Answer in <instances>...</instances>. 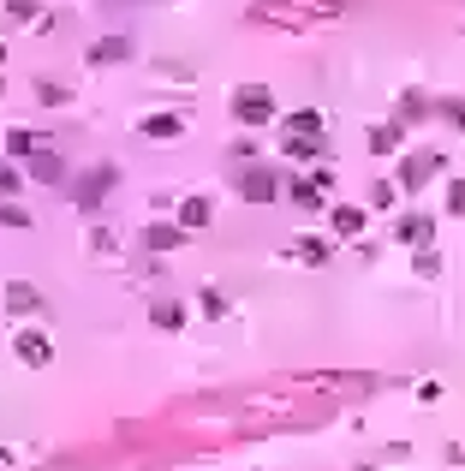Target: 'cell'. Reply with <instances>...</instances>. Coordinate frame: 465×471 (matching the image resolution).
<instances>
[{
	"label": "cell",
	"instance_id": "obj_1",
	"mask_svg": "<svg viewBox=\"0 0 465 471\" xmlns=\"http://www.w3.org/2000/svg\"><path fill=\"white\" fill-rule=\"evenodd\" d=\"M441 173H448V156H441V149H406V156H400L394 186L406 191V197H418V191L430 186V179H441Z\"/></svg>",
	"mask_w": 465,
	"mask_h": 471
},
{
	"label": "cell",
	"instance_id": "obj_2",
	"mask_svg": "<svg viewBox=\"0 0 465 471\" xmlns=\"http://www.w3.org/2000/svg\"><path fill=\"white\" fill-rule=\"evenodd\" d=\"M113 186H120V168H108V161L90 168V173H78V179H72V209H78V215H96L102 197H108Z\"/></svg>",
	"mask_w": 465,
	"mask_h": 471
},
{
	"label": "cell",
	"instance_id": "obj_3",
	"mask_svg": "<svg viewBox=\"0 0 465 471\" xmlns=\"http://www.w3.org/2000/svg\"><path fill=\"white\" fill-rule=\"evenodd\" d=\"M233 191H239L245 203H275L281 197V173L263 168V161H239V168H233Z\"/></svg>",
	"mask_w": 465,
	"mask_h": 471
},
{
	"label": "cell",
	"instance_id": "obj_4",
	"mask_svg": "<svg viewBox=\"0 0 465 471\" xmlns=\"http://www.w3.org/2000/svg\"><path fill=\"white\" fill-rule=\"evenodd\" d=\"M233 120H239V126H268V120H275V90L268 84H239L233 90Z\"/></svg>",
	"mask_w": 465,
	"mask_h": 471
},
{
	"label": "cell",
	"instance_id": "obj_5",
	"mask_svg": "<svg viewBox=\"0 0 465 471\" xmlns=\"http://www.w3.org/2000/svg\"><path fill=\"white\" fill-rule=\"evenodd\" d=\"M13 358L24 364V370H48V364H54V341H48L43 329H18L13 334Z\"/></svg>",
	"mask_w": 465,
	"mask_h": 471
},
{
	"label": "cell",
	"instance_id": "obj_6",
	"mask_svg": "<svg viewBox=\"0 0 465 471\" xmlns=\"http://www.w3.org/2000/svg\"><path fill=\"white\" fill-rule=\"evenodd\" d=\"M394 245H406V251H423V245H436V215L406 209V215L394 221Z\"/></svg>",
	"mask_w": 465,
	"mask_h": 471
},
{
	"label": "cell",
	"instance_id": "obj_7",
	"mask_svg": "<svg viewBox=\"0 0 465 471\" xmlns=\"http://www.w3.org/2000/svg\"><path fill=\"white\" fill-rule=\"evenodd\" d=\"M185 239H191V233H185L179 221H150V227L138 233V245H143V251H150V257H161V251H179Z\"/></svg>",
	"mask_w": 465,
	"mask_h": 471
},
{
	"label": "cell",
	"instance_id": "obj_8",
	"mask_svg": "<svg viewBox=\"0 0 465 471\" xmlns=\"http://www.w3.org/2000/svg\"><path fill=\"white\" fill-rule=\"evenodd\" d=\"M185 126H191L185 114H143V120H138V138H150V143H173V138H185Z\"/></svg>",
	"mask_w": 465,
	"mask_h": 471
},
{
	"label": "cell",
	"instance_id": "obj_9",
	"mask_svg": "<svg viewBox=\"0 0 465 471\" xmlns=\"http://www.w3.org/2000/svg\"><path fill=\"white\" fill-rule=\"evenodd\" d=\"M24 168H30V179H36V186H60V179H66V156H60V149H36Z\"/></svg>",
	"mask_w": 465,
	"mask_h": 471
},
{
	"label": "cell",
	"instance_id": "obj_10",
	"mask_svg": "<svg viewBox=\"0 0 465 471\" xmlns=\"http://www.w3.org/2000/svg\"><path fill=\"white\" fill-rule=\"evenodd\" d=\"M185 233H203L215 221V197H179V215H173Z\"/></svg>",
	"mask_w": 465,
	"mask_h": 471
},
{
	"label": "cell",
	"instance_id": "obj_11",
	"mask_svg": "<svg viewBox=\"0 0 465 471\" xmlns=\"http://www.w3.org/2000/svg\"><path fill=\"white\" fill-rule=\"evenodd\" d=\"M423 120H436V108H430V96L423 90H406L394 108V126H423Z\"/></svg>",
	"mask_w": 465,
	"mask_h": 471
},
{
	"label": "cell",
	"instance_id": "obj_12",
	"mask_svg": "<svg viewBox=\"0 0 465 471\" xmlns=\"http://www.w3.org/2000/svg\"><path fill=\"white\" fill-rule=\"evenodd\" d=\"M281 138H323V114L316 108H293L281 120Z\"/></svg>",
	"mask_w": 465,
	"mask_h": 471
},
{
	"label": "cell",
	"instance_id": "obj_13",
	"mask_svg": "<svg viewBox=\"0 0 465 471\" xmlns=\"http://www.w3.org/2000/svg\"><path fill=\"white\" fill-rule=\"evenodd\" d=\"M286 197H293L305 215H316V209L328 203V197H323V186H316V179H305V173H298V179H286Z\"/></svg>",
	"mask_w": 465,
	"mask_h": 471
},
{
	"label": "cell",
	"instance_id": "obj_14",
	"mask_svg": "<svg viewBox=\"0 0 465 471\" xmlns=\"http://www.w3.org/2000/svg\"><path fill=\"white\" fill-rule=\"evenodd\" d=\"M364 221H370V215L358 209V203H334V239H358Z\"/></svg>",
	"mask_w": 465,
	"mask_h": 471
},
{
	"label": "cell",
	"instance_id": "obj_15",
	"mask_svg": "<svg viewBox=\"0 0 465 471\" xmlns=\"http://www.w3.org/2000/svg\"><path fill=\"white\" fill-rule=\"evenodd\" d=\"M6 311H13V316H30V311H43V293H36V286H30V281H13V286H6Z\"/></svg>",
	"mask_w": 465,
	"mask_h": 471
},
{
	"label": "cell",
	"instance_id": "obj_16",
	"mask_svg": "<svg viewBox=\"0 0 465 471\" xmlns=\"http://www.w3.org/2000/svg\"><path fill=\"white\" fill-rule=\"evenodd\" d=\"M126 54H131V36H102V43L90 48V66H120Z\"/></svg>",
	"mask_w": 465,
	"mask_h": 471
},
{
	"label": "cell",
	"instance_id": "obj_17",
	"mask_svg": "<svg viewBox=\"0 0 465 471\" xmlns=\"http://www.w3.org/2000/svg\"><path fill=\"white\" fill-rule=\"evenodd\" d=\"M6 18H13V24H36V30L54 24V18L43 13V0H6Z\"/></svg>",
	"mask_w": 465,
	"mask_h": 471
},
{
	"label": "cell",
	"instance_id": "obj_18",
	"mask_svg": "<svg viewBox=\"0 0 465 471\" xmlns=\"http://www.w3.org/2000/svg\"><path fill=\"white\" fill-rule=\"evenodd\" d=\"M150 322H155V329H168V334L185 329V304H179V299H155V304H150Z\"/></svg>",
	"mask_w": 465,
	"mask_h": 471
},
{
	"label": "cell",
	"instance_id": "obj_19",
	"mask_svg": "<svg viewBox=\"0 0 465 471\" xmlns=\"http://www.w3.org/2000/svg\"><path fill=\"white\" fill-rule=\"evenodd\" d=\"M400 143H406V126H394V120L370 131V149H376V156H400Z\"/></svg>",
	"mask_w": 465,
	"mask_h": 471
},
{
	"label": "cell",
	"instance_id": "obj_20",
	"mask_svg": "<svg viewBox=\"0 0 465 471\" xmlns=\"http://www.w3.org/2000/svg\"><path fill=\"white\" fill-rule=\"evenodd\" d=\"M293 245H298V251H293L298 263H328V257H334V239H316V233H305V239H293Z\"/></svg>",
	"mask_w": 465,
	"mask_h": 471
},
{
	"label": "cell",
	"instance_id": "obj_21",
	"mask_svg": "<svg viewBox=\"0 0 465 471\" xmlns=\"http://www.w3.org/2000/svg\"><path fill=\"white\" fill-rule=\"evenodd\" d=\"M323 149H328L323 138H281V156H286V161H316Z\"/></svg>",
	"mask_w": 465,
	"mask_h": 471
},
{
	"label": "cell",
	"instance_id": "obj_22",
	"mask_svg": "<svg viewBox=\"0 0 465 471\" xmlns=\"http://www.w3.org/2000/svg\"><path fill=\"white\" fill-rule=\"evenodd\" d=\"M6 156H13V161H30V156H36V131L13 126V131H6Z\"/></svg>",
	"mask_w": 465,
	"mask_h": 471
},
{
	"label": "cell",
	"instance_id": "obj_23",
	"mask_svg": "<svg viewBox=\"0 0 465 471\" xmlns=\"http://www.w3.org/2000/svg\"><path fill=\"white\" fill-rule=\"evenodd\" d=\"M412 269H418V281H436V274H441V251H436V245H423L418 257H412Z\"/></svg>",
	"mask_w": 465,
	"mask_h": 471
},
{
	"label": "cell",
	"instance_id": "obj_24",
	"mask_svg": "<svg viewBox=\"0 0 465 471\" xmlns=\"http://www.w3.org/2000/svg\"><path fill=\"white\" fill-rule=\"evenodd\" d=\"M36 96H43V108H66L72 90H66V84H54V78H36Z\"/></svg>",
	"mask_w": 465,
	"mask_h": 471
},
{
	"label": "cell",
	"instance_id": "obj_25",
	"mask_svg": "<svg viewBox=\"0 0 465 471\" xmlns=\"http://www.w3.org/2000/svg\"><path fill=\"white\" fill-rule=\"evenodd\" d=\"M436 120H448L453 131H465V96H448V101H436Z\"/></svg>",
	"mask_w": 465,
	"mask_h": 471
},
{
	"label": "cell",
	"instance_id": "obj_26",
	"mask_svg": "<svg viewBox=\"0 0 465 471\" xmlns=\"http://www.w3.org/2000/svg\"><path fill=\"white\" fill-rule=\"evenodd\" d=\"M394 203H400L394 179H376V186H370V209H394Z\"/></svg>",
	"mask_w": 465,
	"mask_h": 471
},
{
	"label": "cell",
	"instance_id": "obj_27",
	"mask_svg": "<svg viewBox=\"0 0 465 471\" xmlns=\"http://www.w3.org/2000/svg\"><path fill=\"white\" fill-rule=\"evenodd\" d=\"M0 227H18V233H30L36 221H30V209H18V203H0Z\"/></svg>",
	"mask_w": 465,
	"mask_h": 471
},
{
	"label": "cell",
	"instance_id": "obj_28",
	"mask_svg": "<svg viewBox=\"0 0 465 471\" xmlns=\"http://www.w3.org/2000/svg\"><path fill=\"white\" fill-rule=\"evenodd\" d=\"M198 311H203V316H227V293L203 286V293H198Z\"/></svg>",
	"mask_w": 465,
	"mask_h": 471
},
{
	"label": "cell",
	"instance_id": "obj_29",
	"mask_svg": "<svg viewBox=\"0 0 465 471\" xmlns=\"http://www.w3.org/2000/svg\"><path fill=\"white\" fill-rule=\"evenodd\" d=\"M18 186H24V173L13 161H0V197H18Z\"/></svg>",
	"mask_w": 465,
	"mask_h": 471
},
{
	"label": "cell",
	"instance_id": "obj_30",
	"mask_svg": "<svg viewBox=\"0 0 465 471\" xmlns=\"http://www.w3.org/2000/svg\"><path fill=\"white\" fill-rule=\"evenodd\" d=\"M155 78H173V84H191V66H179V60H155Z\"/></svg>",
	"mask_w": 465,
	"mask_h": 471
},
{
	"label": "cell",
	"instance_id": "obj_31",
	"mask_svg": "<svg viewBox=\"0 0 465 471\" xmlns=\"http://www.w3.org/2000/svg\"><path fill=\"white\" fill-rule=\"evenodd\" d=\"M448 215H465V179H448V197H441Z\"/></svg>",
	"mask_w": 465,
	"mask_h": 471
},
{
	"label": "cell",
	"instance_id": "obj_32",
	"mask_svg": "<svg viewBox=\"0 0 465 471\" xmlns=\"http://www.w3.org/2000/svg\"><path fill=\"white\" fill-rule=\"evenodd\" d=\"M0 96H6V84H0Z\"/></svg>",
	"mask_w": 465,
	"mask_h": 471
}]
</instances>
